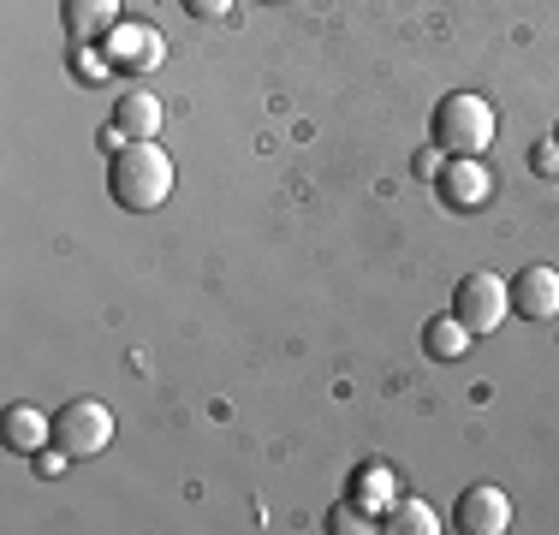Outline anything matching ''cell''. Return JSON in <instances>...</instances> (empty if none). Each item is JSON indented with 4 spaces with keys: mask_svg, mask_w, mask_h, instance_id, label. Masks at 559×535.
I'll return each instance as SVG.
<instances>
[{
    "mask_svg": "<svg viewBox=\"0 0 559 535\" xmlns=\"http://www.w3.org/2000/svg\"><path fill=\"white\" fill-rule=\"evenodd\" d=\"M167 191H173V155L162 143H150V138L119 143L114 160H108V197L114 203L131 209V214H150V209L167 203Z\"/></svg>",
    "mask_w": 559,
    "mask_h": 535,
    "instance_id": "obj_1",
    "label": "cell"
},
{
    "mask_svg": "<svg viewBox=\"0 0 559 535\" xmlns=\"http://www.w3.org/2000/svg\"><path fill=\"white\" fill-rule=\"evenodd\" d=\"M429 138L441 155H483L495 143V107H488V96H476V90H452V96L435 102Z\"/></svg>",
    "mask_w": 559,
    "mask_h": 535,
    "instance_id": "obj_2",
    "label": "cell"
},
{
    "mask_svg": "<svg viewBox=\"0 0 559 535\" xmlns=\"http://www.w3.org/2000/svg\"><path fill=\"white\" fill-rule=\"evenodd\" d=\"M452 316H459L476 340H483V333H495L500 321L512 316V280H500V274H464V286L452 292Z\"/></svg>",
    "mask_w": 559,
    "mask_h": 535,
    "instance_id": "obj_3",
    "label": "cell"
},
{
    "mask_svg": "<svg viewBox=\"0 0 559 535\" xmlns=\"http://www.w3.org/2000/svg\"><path fill=\"white\" fill-rule=\"evenodd\" d=\"M114 440V411L96 405V399H72V405L55 411V447L72 452V459H96Z\"/></svg>",
    "mask_w": 559,
    "mask_h": 535,
    "instance_id": "obj_4",
    "label": "cell"
},
{
    "mask_svg": "<svg viewBox=\"0 0 559 535\" xmlns=\"http://www.w3.org/2000/svg\"><path fill=\"white\" fill-rule=\"evenodd\" d=\"M435 191H441V203H447L452 214H476L488 197H495V179H488V167H483L476 155H447Z\"/></svg>",
    "mask_w": 559,
    "mask_h": 535,
    "instance_id": "obj_5",
    "label": "cell"
},
{
    "mask_svg": "<svg viewBox=\"0 0 559 535\" xmlns=\"http://www.w3.org/2000/svg\"><path fill=\"white\" fill-rule=\"evenodd\" d=\"M102 48H108V66H114V72H155V66L167 60L162 31H150V24H126V19H119L108 36H102Z\"/></svg>",
    "mask_w": 559,
    "mask_h": 535,
    "instance_id": "obj_6",
    "label": "cell"
},
{
    "mask_svg": "<svg viewBox=\"0 0 559 535\" xmlns=\"http://www.w3.org/2000/svg\"><path fill=\"white\" fill-rule=\"evenodd\" d=\"M452 524H459L464 535H500V530H512V500H506L495 482H476V488L459 494Z\"/></svg>",
    "mask_w": 559,
    "mask_h": 535,
    "instance_id": "obj_7",
    "label": "cell"
},
{
    "mask_svg": "<svg viewBox=\"0 0 559 535\" xmlns=\"http://www.w3.org/2000/svg\"><path fill=\"white\" fill-rule=\"evenodd\" d=\"M512 316H524V321L559 316V274L554 268H524V274H512Z\"/></svg>",
    "mask_w": 559,
    "mask_h": 535,
    "instance_id": "obj_8",
    "label": "cell"
},
{
    "mask_svg": "<svg viewBox=\"0 0 559 535\" xmlns=\"http://www.w3.org/2000/svg\"><path fill=\"white\" fill-rule=\"evenodd\" d=\"M0 440H7V452H43L55 447V417H43L36 405H12L7 417H0Z\"/></svg>",
    "mask_w": 559,
    "mask_h": 535,
    "instance_id": "obj_9",
    "label": "cell"
},
{
    "mask_svg": "<svg viewBox=\"0 0 559 535\" xmlns=\"http://www.w3.org/2000/svg\"><path fill=\"white\" fill-rule=\"evenodd\" d=\"M60 24L72 43H102L119 24V0H60Z\"/></svg>",
    "mask_w": 559,
    "mask_h": 535,
    "instance_id": "obj_10",
    "label": "cell"
},
{
    "mask_svg": "<svg viewBox=\"0 0 559 535\" xmlns=\"http://www.w3.org/2000/svg\"><path fill=\"white\" fill-rule=\"evenodd\" d=\"M167 119L162 96H150V90H126V96H114V126L126 131V138H155Z\"/></svg>",
    "mask_w": 559,
    "mask_h": 535,
    "instance_id": "obj_11",
    "label": "cell"
},
{
    "mask_svg": "<svg viewBox=\"0 0 559 535\" xmlns=\"http://www.w3.org/2000/svg\"><path fill=\"white\" fill-rule=\"evenodd\" d=\"M345 500H357L364 512H388V506H393V471H388V464H357Z\"/></svg>",
    "mask_w": 559,
    "mask_h": 535,
    "instance_id": "obj_12",
    "label": "cell"
},
{
    "mask_svg": "<svg viewBox=\"0 0 559 535\" xmlns=\"http://www.w3.org/2000/svg\"><path fill=\"white\" fill-rule=\"evenodd\" d=\"M381 530L388 535H441L447 524L435 518L429 500H393L388 512H381Z\"/></svg>",
    "mask_w": 559,
    "mask_h": 535,
    "instance_id": "obj_13",
    "label": "cell"
},
{
    "mask_svg": "<svg viewBox=\"0 0 559 535\" xmlns=\"http://www.w3.org/2000/svg\"><path fill=\"white\" fill-rule=\"evenodd\" d=\"M471 340H476V333L464 328L459 316H435L429 328H423V345H429V357H441V364L464 357V352H471Z\"/></svg>",
    "mask_w": 559,
    "mask_h": 535,
    "instance_id": "obj_14",
    "label": "cell"
},
{
    "mask_svg": "<svg viewBox=\"0 0 559 535\" xmlns=\"http://www.w3.org/2000/svg\"><path fill=\"white\" fill-rule=\"evenodd\" d=\"M328 530H334V535H364V530H369V512H364L357 500H340L334 518H328Z\"/></svg>",
    "mask_w": 559,
    "mask_h": 535,
    "instance_id": "obj_15",
    "label": "cell"
},
{
    "mask_svg": "<svg viewBox=\"0 0 559 535\" xmlns=\"http://www.w3.org/2000/svg\"><path fill=\"white\" fill-rule=\"evenodd\" d=\"M530 173H536V179H559V138H542L536 150H530Z\"/></svg>",
    "mask_w": 559,
    "mask_h": 535,
    "instance_id": "obj_16",
    "label": "cell"
},
{
    "mask_svg": "<svg viewBox=\"0 0 559 535\" xmlns=\"http://www.w3.org/2000/svg\"><path fill=\"white\" fill-rule=\"evenodd\" d=\"M66 464H72V452H60V447H43V452H31V471H36V476H60Z\"/></svg>",
    "mask_w": 559,
    "mask_h": 535,
    "instance_id": "obj_17",
    "label": "cell"
},
{
    "mask_svg": "<svg viewBox=\"0 0 559 535\" xmlns=\"http://www.w3.org/2000/svg\"><path fill=\"white\" fill-rule=\"evenodd\" d=\"M441 167H447V155H441V150H423L417 160H411V173H417V179H429V185L441 179Z\"/></svg>",
    "mask_w": 559,
    "mask_h": 535,
    "instance_id": "obj_18",
    "label": "cell"
},
{
    "mask_svg": "<svg viewBox=\"0 0 559 535\" xmlns=\"http://www.w3.org/2000/svg\"><path fill=\"white\" fill-rule=\"evenodd\" d=\"M185 12H191V19H226V7H233V0H179Z\"/></svg>",
    "mask_w": 559,
    "mask_h": 535,
    "instance_id": "obj_19",
    "label": "cell"
},
{
    "mask_svg": "<svg viewBox=\"0 0 559 535\" xmlns=\"http://www.w3.org/2000/svg\"><path fill=\"white\" fill-rule=\"evenodd\" d=\"M554 138H559V131H554Z\"/></svg>",
    "mask_w": 559,
    "mask_h": 535,
    "instance_id": "obj_20",
    "label": "cell"
},
{
    "mask_svg": "<svg viewBox=\"0 0 559 535\" xmlns=\"http://www.w3.org/2000/svg\"><path fill=\"white\" fill-rule=\"evenodd\" d=\"M269 7H274V0H269Z\"/></svg>",
    "mask_w": 559,
    "mask_h": 535,
    "instance_id": "obj_21",
    "label": "cell"
}]
</instances>
